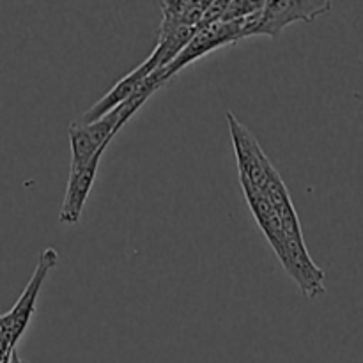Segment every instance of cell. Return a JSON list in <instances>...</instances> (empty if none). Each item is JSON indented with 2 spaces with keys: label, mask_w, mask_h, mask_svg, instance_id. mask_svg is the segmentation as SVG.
<instances>
[{
  "label": "cell",
  "mask_w": 363,
  "mask_h": 363,
  "mask_svg": "<svg viewBox=\"0 0 363 363\" xmlns=\"http://www.w3.org/2000/svg\"><path fill=\"white\" fill-rule=\"evenodd\" d=\"M105 151L106 147H101L85 163H80V165H74L69 169L66 194H64L62 208H60L59 213L60 223H66V225H74V223H78L82 211H84L85 202H87L89 194H91L92 190V184H94L96 181L99 162H101V156Z\"/></svg>",
  "instance_id": "cell-5"
},
{
  "label": "cell",
  "mask_w": 363,
  "mask_h": 363,
  "mask_svg": "<svg viewBox=\"0 0 363 363\" xmlns=\"http://www.w3.org/2000/svg\"><path fill=\"white\" fill-rule=\"evenodd\" d=\"M241 188H243L245 199H247L248 208H250L255 222L261 227L262 234L266 236L268 243L272 245L273 252L277 254L279 261L282 262L284 255H286V238H284L282 225H280V220L277 216L275 209H273L272 202H269V199L262 191L250 186V184L241 183Z\"/></svg>",
  "instance_id": "cell-7"
},
{
  "label": "cell",
  "mask_w": 363,
  "mask_h": 363,
  "mask_svg": "<svg viewBox=\"0 0 363 363\" xmlns=\"http://www.w3.org/2000/svg\"><path fill=\"white\" fill-rule=\"evenodd\" d=\"M162 85L155 80L152 77H147V80L144 82L140 89L128 99L126 103L119 105L117 108H113L112 112L103 116L101 119L96 121L91 124H78L77 121L69 124V145H71V167L80 165V163L87 162L91 156H94L96 152L101 147H108L110 142L116 138V135L119 133L121 128L135 116L138 108L144 106V103L147 101L149 96L152 92H156Z\"/></svg>",
  "instance_id": "cell-1"
},
{
  "label": "cell",
  "mask_w": 363,
  "mask_h": 363,
  "mask_svg": "<svg viewBox=\"0 0 363 363\" xmlns=\"http://www.w3.org/2000/svg\"><path fill=\"white\" fill-rule=\"evenodd\" d=\"M9 363H25V362H21V358L18 357V353H16V351H14L13 357H11V362Z\"/></svg>",
  "instance_id": "cell-8"
},
{
  "label": "cell",
  "mask_w": 363,
  "mask_h": 363,
  "mask_svg": "<svg viewBox=\"0 0 363 363\" xmlns=\"http://www.w3.org/2000/svg\"><path fill=\"white\" fill-rule=\"evenodd\" d=\"M330 9L332 2L328 0H268L262 4L254 35L277 38L291 23L314 21Z\"/></svg>",
  "instance_id": "cell-4"
},
{
  "label": "cell",
  "mask_w": 363,
  "mask_h": 363,
  "mask_svg": "<svg viewBox=\"0 0 363 363\" xmlns=\"http://www.w3.org/2000/svg\"><path fill=\"white\" fill-rule=\"evenodd\" d=\"M156 71V64L152 62L151 57L144 60L138 67H135L131 73H128L126 77L121 78L105 96H103L99 101H96L87 112L82 113L80 117L77 119L78 124H91L96 123V121L101 119L103 116L112 112L113 108H117L119 105L126 103L138 89L144 85V82L147 80V77H151L152 73Z\"/></svg>",
  "instance_id": "cell-6"
},
{
  "label": "cell",
  "mask_w": 363,
  "mask_h": 363,
  "mask_svg": "<svg viewBox=\"0 0 363 363\" xmlns=\"http://www.w3.org/2000/svg\"><path fill=\"white\" fill-rule=\"evenodd\" d=\"M227 123H229L230 138H233L234 152H236L240 183L250 184V186L257 188L259 191H264L268 170L273 163L269 162V158L262 151L252 131L245 124H241L230 112H227Z\"/></svg>",
  "instance_id": "cell-3"
},
{
  "label": "cell",
  "mask_w": 363,
  "mask_h": 363,
  "mask_svg": "<svg viewBox=\"0 0 363 363\" xmlns=\"http://www.w3.org/2000/svg\"><path fill=\"white\" fill-rule=\"evenodd\" d=\"M57 259H59V254H57L55 248H45L39 254L38 266H35L21 296L18 298V301L9 312L0 315V363L11 362V357L16 351L18 340L21 339L25 330L30 325L41 287L48 273L55 268Z\"/></svg>",
  "instance_id": "cell-2"
}]
</instances>
